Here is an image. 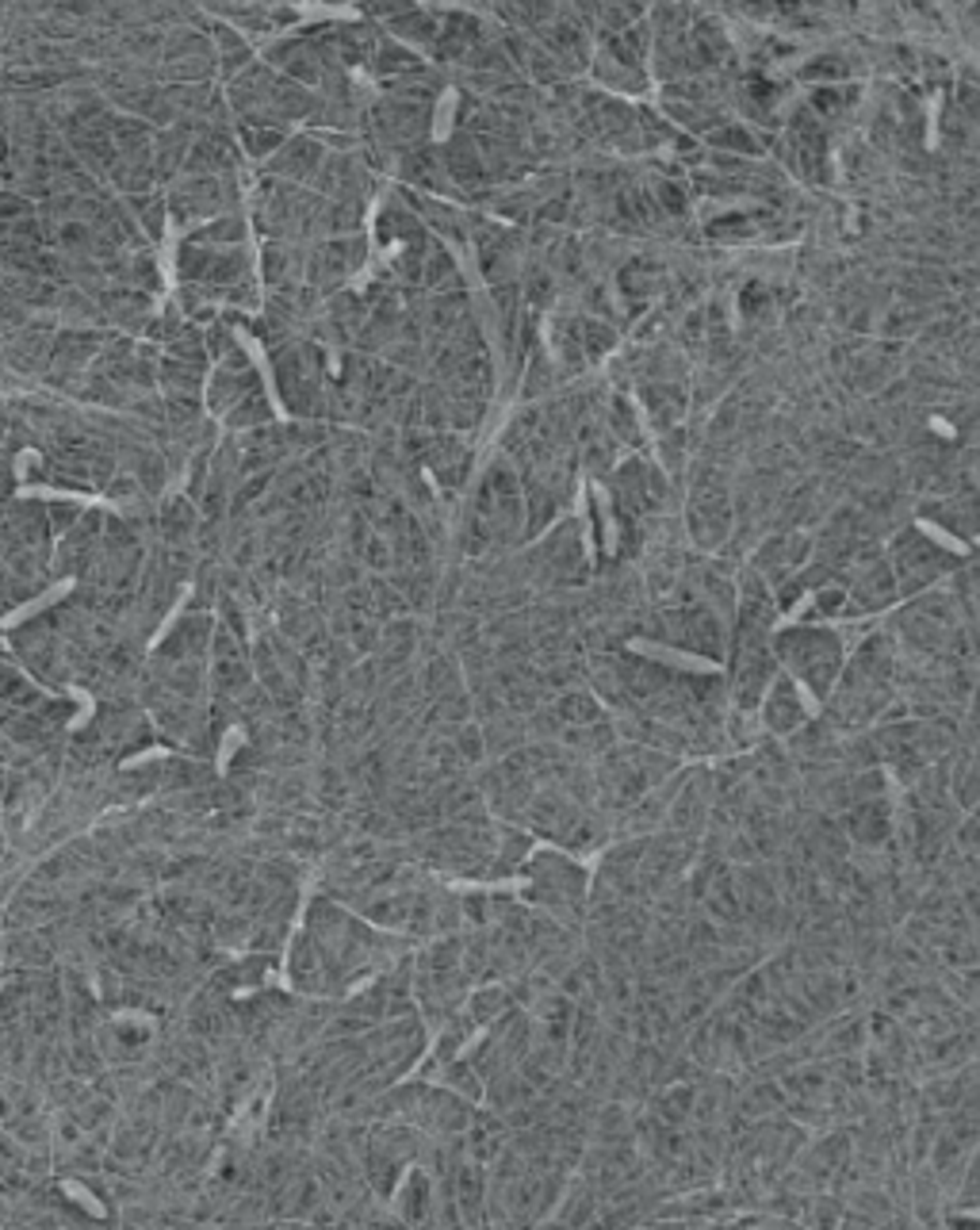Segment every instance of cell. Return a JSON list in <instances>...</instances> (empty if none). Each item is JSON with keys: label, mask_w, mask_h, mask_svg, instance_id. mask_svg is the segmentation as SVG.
Instances as JSON below:
<instances>
[{"label": "cell", "mask_w": 980, "mask_h": 1230, "mask_svg": "<svg viewBox=\"0 0 980 1230\" xmlns=\"http://www.w3.org/2000/svg\"><path fill=\"white\" fill-rule=\"evenodd\" d=\"M892 701V652L885 640H870L847 671H838L828 694V721L838 732L870 728Z\"/></svg>", "instance_id": "cell-2"}, {"label": "cell", "mask_w": 980, "mask_h": 1230, "mask_svg": "<svg viewBox=\"0 0 980 1230\" xmlns=\"http://www.w3.org/2000/svg\"><path fill=\"white\" fill-rule=\"evenodd\" d=\"M92 350H96V338H92V334L65 330L62 338H58V350H54V357H58V360L65 357V365H80V357H89Z\"/></svg>", "instance_id": "cell-13"}, {"label": "cell", "mask_w": 980, "mask_h": 1230, "mask_svg": "<svg viewBox=\"0 0 980 1230\" xmlns=\"http://www.w3.org/2000/svg\"><path fill=\"white\" fill-rule=\"evenodd\" d=\"M950 1203H957V1207L965 1212V1215L950 1212L946 1215L950 1222H980V1142L972 1146L969 1161H965V1173H962V1181H957L954 1200Z\"/></svg>", "instance_id": "cell-9"}, {"label": "cell", "mask_w": 980, "mask_h": 1230, "mask_svg": "<svg viewBox=\"0 0 980 1230\" xmlns=\"http://www.w3.org/2000/svg\"><path fill=\"white\" fill-rule=\"evenodd\" d=\"M35 207H31V199L19 196V192H0V223H12V219L19 216H31Z\"/></svg>", "instance_id": "cell-14"}, {"label": "cell", "mask_w": 980, "mask_h": 1230, "mask_svg": "<svg viewBox=\"0 0 980 1230\" xmlns=\"http://www.w3.org/2000/svg\"><path fill=\"white\" fill-rule=\"evenodd\" d=\"M838 820H843V832H847V840H850L855 851H877V847H889L892 835H896V805L889 801V794L855 801V805H850Z\"/></svg>", "instance_id": "cell-4"}, {"label": "cell", "mask_w": 980, "mask_h": 1230, "mask_svg": "<svg viewBox=\"0 0 980 1230\" xmlns=\"http://www.w3.org/2000/svg\"><path fill=\"white\" fill-rule=\"evenodd\" d=\"M762 725H767L770 737H793L797 728L808 725V706L797 694L793 679H782L777 675L774 683L762 694Z\"/></svg>", "instance_id": "cell-6"}, {"label": "cell", "mask_w": 980, "mask_h": 1230, "mask_svg": "<svg viewBox=\"0 0 980 1230\" xmlns=\"http://www.w3.org/2000/svg\"><path fill=\"white\" fill-rule=\"evenodd\" d=\"M165 211H169V207L161 204L158 196H150V192H138V196H131L134 223L143 226V234H146V238H153V242H158L161 231H165Z\"/></svg>", "instance_id": "cell-11"}, {"label": "cell", "mask_w": 980, "mask_h": 1230, "mask_svg": "<svg viewBox=\"0 0 980 1230\" xmlns=\"http://www.w3.org/2000/svg\"><path fill=\"white\" fill-rule=\"evenodd\" d=\"M265 280L277 287V292H284V287L295 284V253L287 250L284 242L268 246L265 250Z\"/></svg>", "instance_id": "cell-12"}, {"label": "cell", "mask_w": 980, "mask_h": 1230, "mask_svg": "<svg viewBox=\"0 0 980 1230\" xmlns=\"http://www.w3.org/2000/svg\"><path fill=\"white\" fill-rule=\"evenodd\" d=\"M552 717L560 721V728H579V725H594V721H602L606 713H602L597 698H590V694H582V691H570V694H560V698H555Z\"/></svg>", "instance_id": "cell-10"}, {"label": "cell", "mask_w": 980, "mask_h": 1230, "mask_svg": "<svg viewBox=\"0 0 980 1230\" xmlns=\"http://www.w3.org/2000/svg\"><path fill=\"white\" fill-rule=\"evenodd\" d=\"M521 874H525L521 901L540 908L544 916H552L555 924L582 932L590 908V886H594L582 862L570 859V851H563V847H533Z\"/></svg>", "instance_id": "cell-1"}, {"label": "cell", "mask_w": 980, "mask_h": 1230, "mask_svg": "<svg viewBox=\"0 0 980 1230\" xmlns=\"http://www.w3.org/2000/svg\"><path fill=\"white\" fill-rule=\"evenodd\" d=\"M774 656L793 679H801L804 691H812V698H828L843 671V640L828 629H789L774 640Z\"/></svg>", "instance_id": "cell-3"}, {"label": "cell", "mask_w": 980, "mask_h": 1230, "mask_svg": "<svg viewBox=\"0 0 980 1230\" xmlns=\"http://www.w3.org/2000/svg\"><path fill=\"white\" fill-rule=\"evenodd\" d=\"M226 204H234V184H226V177H184L169 196V211H177L180 223L219 216Z\"/></svg>", "instance_id": "cell-5"}, {"label": "cell", "mask_w": 980, "mask_h": 1230, "mask_svg": "<svg viewBox=\"0 0 980 1230\" xmlns=\"http://www.w3.org/2000/svg\"><path fill=\"white\" fill-rule=\"evenodd\" d=\"M238 138L241 146H246V153L250 158H272V153L284 146V127L277 123V119L268 116H241L238 123Z\"/></svg>", "instance_id": "cell-8"}, {"label": "cell", "mask_w": 980, "mask_h": 1230, "mask_svg": "<svg viewBox=\"0 0 980 1230\" xmlns=\"http://www.w3.org/2000/svg\"><path fill=\"white\" fill-rule=\"evenodd\" d=\"M322 162V150L311 143V138H295V143H284L280 146V153H272V162H268V173L272 177H292V180H307L314 169H318Z\"/></svg>", "instance_id": "cell-7"}]
</instances>
